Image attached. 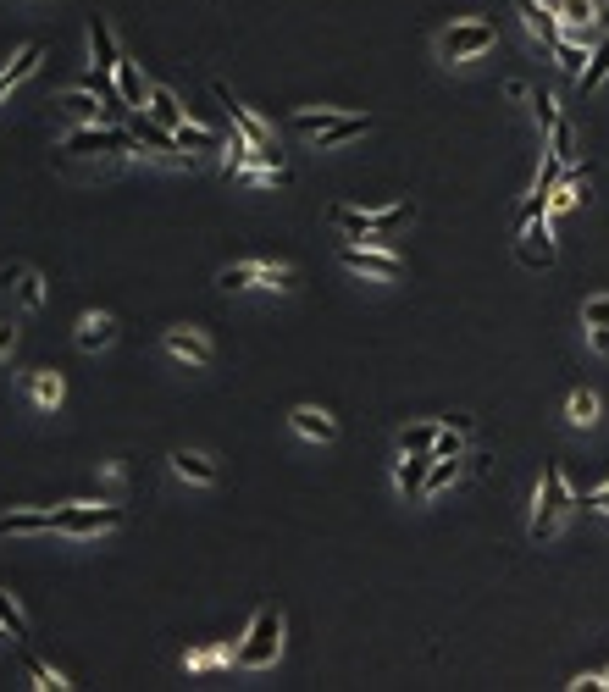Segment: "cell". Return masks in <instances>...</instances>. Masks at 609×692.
<instances>
[{"instance_id":"6da1fadb","label":"cell","mask_w":609,"mask_h":692,"mask_svg":"<svg viewBox=\"0 0 609 692\" xmlns=\"http://www.w3.org/2000/svg\"><path fill=\"white\" fill-rule=\"evenodd\" d=\"M327 222H333L344 239L388 250V244H394L399 233L416 222V205H410V200H394V205H383V211H366V205H327Z\"/></svg>"},{"instance_id":"7a4b0ae2","label":"cell","mask_w":609,"mask_h":692,"mask_svg":"<svg viewBox=\"0 0 609 692\" xmlns=\"http://www.w3.org/2000/svg\"><path fill=\"white\" fill-rule=\"evenodd\" d=\"M377 128L371 111H338V106H322V111H299L294 117V133L299 139H311L316 150H338V144L360 139V133Z\"/></svg>"},{"instance_id":"3957f363","label":"cell","mask_w":609,"mask_h":692,"mask_svg":"<svg viewBox=\"0 0 609 692\" xmlns=\"http://www.w3.org/2000/svg\"><path fill=\"white\" fill-rule=\"evenodd\" d=\"M283 659V609H255L244 637L233 643V665L239 670H272Z\"/></svg>"},{"instance_id":"277c9868","label":"cell","mask_w":609,"mask_h":692,"mask_svg":"<svg viewBox=\"0 0 609 692\" xmlns=\"http://www.w3.org/2000/svg\"><path fill=\"white\" fill-rule=\"evenodd\" d=\"M61 156L122 161V156H139V139L128 128H111V122H78L72 133H61Z\"/></svg>"},{"instance_id":"5b68a950","label":"cell","mask_w":609,"mask_h":692,"mask_svg":"<svg viewBox=\"0 0 609 692\" xmlns=\"http://www.w3.org/2000/svg\"><path fill=\"white\" fill-rule=\"evenodd\" d=\"M216 288L222 294H250V288H266V294H294L299 272L294 266H277V261H233L216 272Z\"/></svg>"},{"instance_id":"8992f818","label":"cell","mask_w":609,"mask_h":692,"mask_svg":"<svg viewBox=\"0 0 609 692\" xmlns=\"http://www.w3.org/2000/svg\"><path fill=\"white\" fill-rule=\"evenodd\" d=\"M571 504H576V493L565 488V471L549 466V471H543V482H538V510H532L526 537H532V543H549V537L560 532V521L571 515Z\"/></svg>"},{"instance_id":"52a82bcc","label":"cell","mask_w":609,"mask_h":692,"mask_svg":"<svg viewBox=\"0 0 609 692\" xmlns=\"http://www.w3.org/2000/svg\"><path fill=\"white\" fill-rule=\"evenodd\" d=\"M493 39H499V28L488 23V17H460V23H449L438 34V56L449 61H477V56H488L493 50Z\"/></svg>"},{"instance_id":"ba28073f","label":"cell","mask_w":609,"mask_h":692,"mask_svg":"<svg viewBox=\"0 0 609 692\" xmlns=\"http://www.w3.org/2000/svg\"><path fill=\"white\" fill-rule=\"evenodd\" d=\"M128 521L122 504H61L56 510V537H106Z\"/></svg>"},{"instance_id":"9c48e42d","label":"cell","mask_w":609,"mask_h":692,"mask_svg":"<svg viewBox=\"0 0 609 692\" xmlns=\"http://www.w3.org/2000/svg\"><path fill=\"white\" fill-rule=\"evenodd\" d=\"M338 266H344V272H355V277H371V283H399V277H405V261H399L394 250L355 244V239L338 244Z\"/></svg>"},{"instance_id":"30bf717a","label":"cell","mask_w":609,"mask_h":692,"mask_svg":"<svg viewBox=\"0 0 609 692\" xmlns=\"http://www.w3.org/2000/svg\"><path fill=\"white\" fill-rule=\"evenodd\" d=\"M133 139L144 144L139 156L161 161V167H189V161H194V150L183 156V150H178V133H172L167 122H156L150 111H133Z\"/></svg>"},{"instance_id":"8fae6325","label":"cell","mask_w":609,"mask_h":692,"mask_svg":"<svg viewBox=\"0 0 609 692\" xmlns=\"http://www.w3.org/2000/svg\"><path fill=\"white\" fill-rule=\"evenodd\" d=\"M0 294L17 299V311H39V305H45V277L28 261H6L0 266Z\"/></svg>"},{"instance_id":"7c38bea8","label":"cell","mask_w":609,"mask_h":692,"mask_svg":"<svg viewBox=\"0 0 609 692\" xmlns=\"http://www.w3.org/2000/svg\"><path fill=\"white\" fill-rule=\"evenodd\" d=\"M211 95L222 100V111H227V117H233V128H239L250 144H261V150H266V144H277V139H272V122H266V117H255V111L244 106V100L233 95V89H227L222 78H211Z\"/></svg>"},{"instance_id":"4fadbf2b","label":"cell","mask_w":609,"mask_h":692,"mask_svg":"<svg viewBox=\"0 0 609 692\" xmlns=\"http://www.w3.org/2000/svg\"><path fill=\"white\" fill-rule=\"evenodd\" d=\"M161 349H167L172 360H183V366H194V371H205L216 360L211 338H205L200 327H167V333H161Z\"/></svg>"},{"instance_id":"5bb4252c","label":"cell","mask_w":609,"mask_h":692,"mask_svg":"<svg viewBox=\"0 0 609 692\" xmlns=\"http://www.w3.org/2000/svg\"><path fill=\"white\" fill-rule=\"evenodd\" d=\"M167 471L178 482H189V488H216V482H222L216 460H211V454H200V449H172L167 454Z\"/></svg>"},{"instance_id":"9a60e30c","label":"cell","mask_w":609,"mask_h":692,"mask_svg":"<svg viewBox=\"0 0 609 692\" xmlns=\"http://www.w3.org/2000/svg\"><path fill=\"white\" fill-rule=\"evenodd\" d=\"M72 344L84 349V355H100V349L117 344V316L111 311H84L78 327H72Z\"/></svg>"},{"instance_id":"2e32d148","label":"cell","mask_w":609,"mask_h":692,"mask_svg":"<svg viewBox=\"0 0 609 692\" xmlns=\"http://www.w3.org/2000/svg\"><path fill=\"white\" fill-rule=\"evenodd\" d=\"M39 61H45V45H39V39H28V45L17 50V56L6 61V67H0V100L12 95L17 84H28V78L39 72Z\"/></svg>"},{"instance_id":"e0dca14e","label":"cell","mask_w":609,"mask_h":692,"mask_svg":"<svg viewBox=\"0 0 609 692\" xmlns=\"http://www.w3.org/2000/svg\"><path fill=\"white\" fill-rule=\"evenodd\" d=\"M521 23H526V34L538 39L543 50H554L565 39V28H560V12H549V6H538V0H521Z\"/></svg>"},{"instance_id":"ac0fdd59","label":"cell","mask_w":609,"mask_h":692,"mask_svg":"<svg viewBox=\"0 0 609 692\" xmlns=\"http://www.w3.org/2000/svg\"><path fill=\"white\" fill-rule=\"evenodd\" d=\"M288 427H294L299 438H311V443H333L338 438V421L327 416V410H316V405H294L288 410Z\"/></svg>"},{"instance_id":"d6986e66","label":"cell","mask_w":609,"mask_h":692,"mask_svg":"<svg viewBox=\"0 0 609 692\" xmlns=\"http://www.w3.org/2000/svg\"><path fill=\"white\" fill-rule=\"evenodd\" d=\"M56 532V510H6L0 515V537H45Z\"/></svg>"},{"instance_id":"ffe728a7","label":"cell","mask_w":609,"mask_h":692,"mask_svg":"<svg viewBox=\"0 0 609 692\" xmlns=\"http://www.w3.org/2000/svg\"><path fill=\"white\" fill-rule=\"evenodd\" d=\"M521 261H526V266H554L549 216H538V222H521Z\"/></svg>"},{"instance_id":"44dd1931","label":"cell","mask_w":609,"mask_h":692,"mask_svg":"<svg viewBox=\"0 0 609 692\" xmlns=\"http://www.w3.org/2000/svg\"><path fill=\"white\" fill-rule=\"evenodd\" d=\"M89 61H95L100 72H117L122 50H117V34H111L106 17H89Z\"/></svg>"},{"instance_id":"7402d4cb","label":"cell","mask_w":609,"mask_h":692,"mask_svg":"<svg viewBox=\"0 0 609 692\" xmlns=\"http://www.w3.org/2000/svg\"><path fill=\"white\" fill-rule=\"evenodd\" d=\"M117 95H122V106H128V111L150 106V84H144V72H139V61H133V56L117 61Z\"/></svg>"},{"instance_id":"603a6c76","label":"cell","mask_w":609,"mask_h":692,"mask_svg":"<svg viewBox=\"0 0 609 692\" xmlns=\"http://www.w3.org/2000/svg\"><path fill=\"white\" fill-rule=\"evenodd\" d=\"M56 106L67 111L72 122H106L111 111H122V106H106V100H100L95 89H72V95H61V100H56Z\"/></svg>"},{"instance_id":"cb8c5ba5","label":"cell","mask_w":609,"mask_h":692,"mask_svg":"<svg viewBox=\"0 0 609 692\" xmlns=\"http://www.w3.org/2000/svg\"><path fill=\"white\" fill-rule=\"evenodd\" d=\"M427 471H432V454H399L394 488L405 493V499H421V488H427Z\"/></svg>"},{"instance_id":"d4e9b609","label":"cell","mask_w":609,"mask_h":692,"mask_svg":"<svg viewBox=\"0 0 609 692\" xmlns=\"http://www.w3.org/2000/svg\"><path fill=\"white\" fill-rule=\"evenodd\" d=\"M28 399H34L39 410L67 405V382H61V371H28Z\"/></svg>"},{"instance_id":"484cf974","label":"cell","mask_w":609,"mask_h":692,"mask_svg":"<svg viewBox=\"0 0 609 692\" xmlns=\"http://www.w3.org/2000/svg\"><path fill=\"white\" fill-rule=\"evenodd\" d=\"M23 670H28V687H39V692H67V687H78V681H67L56 665H45V659H39L28 643H23Z\"/></svg>"},{"instance_id":"4316f807","label":"cell","mask_w":609,"mask_h":692,"mask_svg":"<svg viewBox=\"0 0 609 692\" xmlns=\"http://www.w3.org/2000/svg\"><path fill=\"white\" fill-rule=\"evenodd\" d=\"M438 421H405V427H399V454H432V443H438Z\"/></svg>"},{"instance_id":"83f0119b","label":"cell","mask_w":609,"mask_h":692,"mask_svg":"<svg viewBox=\"0 0 609 692\" xmlns=\"http://www.w3.org/2000/svg\"><path fill=\"white\" fill-rule=\"evenodd\" d=\"M0 626H6V637H12L17 648L28 643V637H34V626H28V615H23V604H17L12 593H6V587H0Z\"/></svg>"},{"instance_id":"f1b7e54d","label":"cell","mask_w":609,"mask_h":692,"mask_svg":"<svg viewBox=\"0 0 609 692\" xmlns=\"http://www.w3.org/2000/svg\"><path fill=\"white\" fill-rule=\"evenodd\" d=\"M454 477H460V454H432V471H427V488H421V499H438Z\"/></svg>"},{"instance_id":"f546056e","label":"cell","mask_w":609,"mask_h":692,"mask_svg":"<svg viewBox=\"0 0 609 692\" xmlns=\"http://www.w3.org/2000/svg\"><path fill=\"white\" fill-rule=\"evenodd\" d=\"M150 117L167 122V128H183V122H189V117H183V106H178V95H172L167 84H150Z\"/></svg>"},{"instance_id":"4dcf8cb0","label":"cell","mask_w":609,"mask_h":692,"mask_svg":"<svg viewBox=\"0 0 609 692\" xmlns=\"http://www.w3.org/2000/svg\"><path fill=\"white\" fill-rule=\"evenodd\" d=\"M233 665V643H216V648H189L183 654V670H222Z\"/></svg>"},{"instance_id":"1f68e13d","label":"cell","mask_w":609,"mask_h":692,"mask_svg":"<svg viewBox=\"0 0 609 692\" xmlns=\"http://www.w3.org/2000/svg\"><path fill=\"white\" fill-rule=\"evenodd\" d=\"M565 416H571V427H598V394L593 388H576L571 405H565Z\"/></svg>"},{"instance_id":"d6a6232c","label":"cell","mask_w":609,"mask_h":692,"mask_svg":"<svg viewBox=\"0 0 609 692\" xmlns=\"http://www.w3.org/2000/svg\"><path fill=\"white\" fill-rule=\"evenodd\" d=\"M554 61H560L565 78H582V72H587V50L576 45V39H560V45H554Z\"/></svg>"},{"instance_id":"836d02e7","label":"cell","mask_w":609,"mask_h":692,"mask_svg":"<svg viewBox=\"0 0 609 692\" xmlns=\"http://www.w3.org/2000/svg\"><path fill=\"white\" fill-rule=\"evenodd\" d=\"M549 150L565 161V167H576V128H571V122H565V117L554 122V133H549Z\"/></svg>"},{"instance_id":"e575fe53","label":"cell","mask_w":609,"mask_h":692,"mask_svg":"<svg viewBox=\"0 0 609 692\" xmlns=\"http://www.w3.org/2000/svg\"><path fill=\"white\" fill-rule=\"evenodd\" d=\"M604 78H609V34L598 39L593 61H587V72H582V78H576V84H582V89H598V84H604Z\"/></svg>"},{"instance_id":"d590c367","label":"cell","mask_w":609,"mask_h":692,"mask_svg":"<svg viewBox=\"0 0 609 692\" xmlns=\"http://www.w3.org/2000/svg\"><path fill=\"white\" fill-rule=\"evenodd\" d=\"M178 133V144H194V150H222V139H216L211 128H200V122H183V128H172Z\"/></svg>"},{"instance_id":"8d00e7d4","label":"cell","mask_w":609,"mask_h":692,"mask_svg":"<svg viewBox=\"0 0 609 692\" xmlns=\"http://www.w3.org/2000/svg\"><path fill=\"white\" fill-rule=\"evenodd\" d=\"M582 322H587V333H593V327H609V294H593L582 305Z\"/></svg>"},{"instance_id":"74e56055","label":"cell","mask_w":609,"mask_h":692,"mask_svg":"<svg viewBox=\"0 0 609 692\" xmlns=\"http://www.w3.org/2000/svg\"><path fill=\"white\" fill-rule=\"evenodd\" d=\"M560 17H565V23H593L598 6H593V0H560Z\"/></svg>"},{"instance_id":"f35d334b","label":"cell","mask_w":609,"mask_h":692,"mask_svg":"<svg viewBox=\"0 0 609 692\" xmlns=\"http://www.w3.org/2000/svg\"><path fill=\"white\" fill-rule=\"evenodd\" d=\"M532 111H538V128L554 133V122H560V100H554V95H538V100H532Z\"/></svg>"},{"instance_id":"ab89813d","label":"cell","mask_w":609,"mask_h":692,"mask_svg":"<svg viewBox=\"0 0 609 692\" xmlns=\"http://www.w3.org/2000/svg\"><path fill=\"white\" fill-rule=\"evenodd\" d=\"M17 349V322H0V360Z\"/></svg>"},{"instance_id":"60d3db41","label":"cell","mask_w":609,"mask_h":692,"mask_svg":"<svg viewBox=\"0 0 609 692\" xmlns=\"http://www.w3.org/2000/svg\"><path fill=\"white\" fill-rule=\"evenodd\" d=\"M576 504H587V510H598V515H609V488H598V493H587V499H576Z\"/></svg>"},{"instance_id":"b9f144b4","label":"cell","mask_w":609,"mask_h":692,"mask_svg":"<svg viewBox=\"0 0 609 692\" xmlns=\"http://www.w3.org/2000/svg\"><path fill=\"white\" fill-rule=\"evenodd\" d=\"M571 692H593V687H604V676H576V681H565Z\"/></svg>"},{"instance_id":"7bdbcfd3","label":"cell","mask_w":609,"mask_h":692,"mask_svg":"<svg viewBox=\"0 0 609 692\" xmlns=\"http://www.w3.org/2000/svg\"><path fill=\"white\" fill-rule=\"evenodd\" d=\"M593 349H598V355H609V327H593Z\"/></svg>"},{"instance_id":"ee69618b","label":"cell","mask_w":609,"mask_h":692,"mask_svg":"<svg viewBox=\"0 0 609 692\" xmlns=\"http://www.w3.org/2000/svg\"><path fill=\"white\" fill-rule=\"evenodd\" d=\"M593 28H598V34H609V6H598V17H593Z\"/></svg>"},{"instance_id":"f6af8a7d","label":"cell","mask_w":609,"mask_h":692,"mask_svg":"<svg viewBox=\"0 0 609 692\" xmlns=\"http://www.w3.org/2000/svg\"><path fill=\"white\" fill-rule=\"evenodd\" d=\"M0 637H6V626H0Z\"/></svg>"},{"instance_id":"bcb514c9","label":"cell","mask_w":609,"mask_h":692,"mask_svg":"<svg viewBox=\"0 0 609 692\" xmlns=\"http://www.w3.org/2000/svg\"><path fill=\"white\" fill-rule=\"evenodd\" d=\"M604 687H609V676H604Z\"/></svg>"}]
</instances>
